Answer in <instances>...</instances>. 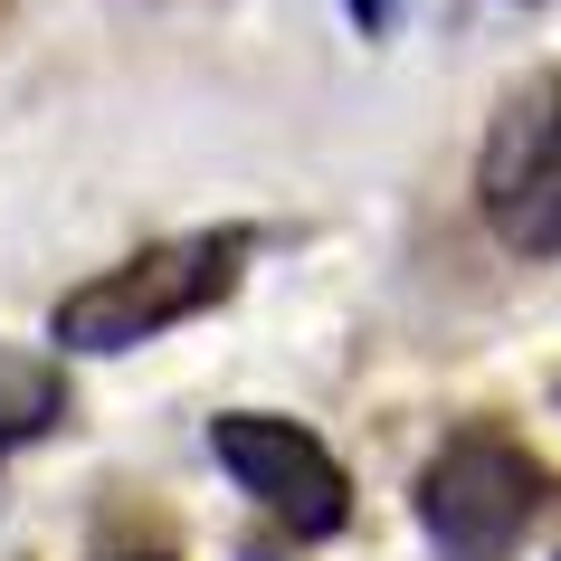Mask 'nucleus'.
Wrapping results in <instances>:
<instances>
[{"instance_id": "nucleus-3", "label": "nucleus", "mask_w": 561, "mask_h": 561, "mask_svg": "<svg viewBox=\"0 0 561 561\" xmlns=\"http://www.w3.org/2000/svg\"><path fill=\"white\" fill-rule=\"evenodd\" d=\"M476 209L514 257H561V67L524 77L485 124L476 152Z\"/></svg>"}, {"instance_id": "nucleus-5", "label": "nucleus", "mask_w": 561, "mask_h": 561, "mask_svg": "<svg viewBox=\"0 0 561 561\" xmlns=\"http://www.w3.org/2000/svg\"><path fill=\"white\" fill-rule=\"evenodd\" d=\"M67 419V371L48 353H20V343H0V457L10 447L48 438Z\"/></svg>"}, {"instance_id": "nucleus-6", "label": "nucleus", "mask_w": 561, "mask_h": 561, "mask_svg": "<svg viewBox=\"0 0 561 561\" xmlns=\"http://www.w3.org/2000/svg\"><path fill=\"white\" fill-rule=\"evenodd\" d=\"M353 20H362V30H381V20H390V0H353Z\"/></svg>"}, {"instance_id": "nucleus-2", "label": "nucleus", "mask_w": 561, "mask_h": 561, "mask_svg": "<svg viewBox=\"0 0 561 561\" xmlns=\"http://www.w3.org/2000/svg\"><path fill=\"white\" fill-rule=\"evenodd\" d=\"M542 514V467L504 428H457L419 476V524L438 561H514Z\"/></svg>"}, {"instance_id": "nucleus-1", "label": "nucleus", "mask_w": 561, "mask_h": 561, "mask_svg": "<svg viewBox=\"0 0 561 561\" xmlns=\"http://www.w3.org/2000/svg\"><path fill=\"white\" fill-rule=\"evenodd\" d=\"M238 266H248V229L152 238V248H134L124 266L67 286L58 314H48V343H58V353H134V343H152V333L209 314V305L238 286Z\"/></svg>"}, {"instance_id": "nucleus-7", "label": "nucleus", "mask_w": 561, "mask_h": 561, "mask_svg": "<svg viewBox=\"0 0 561 561\" xmlns=\"http://www.w3.org/2000/svg\"><path fill=\"white\" fill-rule=\"evenodd\" d=\"M124 561H162V552H124Z\"/></svg>"}, {"instance_id": "nucleus-4", "label": "nucleus", "mask_w": 561, "mask_h": 561, "mask_svg": "<svg viewBox=\"0 0 561 561\" xmlns=\"http://www.w3.org/2000/svg\"><path fill=\"white\" fill-rule=\"evenodd\" d=\"M209 457L238 476V495H257L266 514L286 533H305V542L353 524V476H343V457H333L314 428H296V419L229 410V419H209Z\"/></svg>"}]
</instances>
